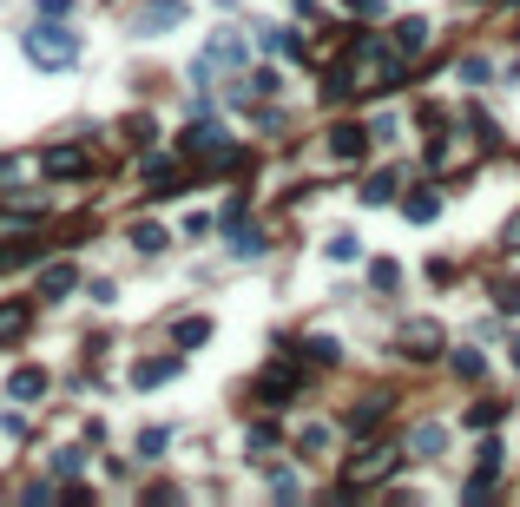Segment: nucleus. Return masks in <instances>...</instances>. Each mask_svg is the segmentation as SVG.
<instances>
[{"label": "nucleus", "mask_w": 520, "mask_h": 507, "mask_svg": "<svg viewBox=\"0 0 520 507\" xmlns=\"http://www.w3.org/2000/svg\"><path fill=\"white\" fill-rule=\"evenodd\" d=\"M20 53H27L33 66H40V73H66V66L79 60V40L73 33H66V20H33L27 33H20Z\"/></svg>", "instance_id": "2"}, {"label": "nucleus", "mask_w": 520, "mask_h": 507, "mask_svg": "<svg viewBox=\"0 0 520 507\" xmlns=\"http://www.w3.org/2000/svg\"><path fill=\"white\" fill-rule=\"evenodd\" d=\"M40 172L47 178H86L93 172V152H86V145H53L47 159H40Z\"/></svg>", "instance_id": "8"}, {"label": "nucleus", "mask_w": 520, "mask_h": 507, "mask_svg": "<svg viewBox=\"0 0 520 507\" xmlns=\"http://www.w3.org/2000/svg\"><path fill=\"white\" fill-rule=\"evenodd\" d=\"M402 53L382 40V33H363L356 47L343 53V66L330 73V99H376V93H389V86H402Z\"/></svg>", "instance_id": "1"}, {"label": "nucleus", "mask_w": 520, "mask_h": 507, "mask_svg": "<svg viewBox=\"0 0 520 507\" xmlns=\"http://www.w3.org/2000/svg\"><path fill=\"white\" fill-rule=\"evenodd\" d=\"M455 376H461V382H481V376H488V363H481L474 349H455Z\"/></svg>", "instance_id": "24"}, {"label": "nucleus", "mask_w": 520, "mask_h": 507, "mask_svg": "<svg viewBox=\"0 0 520 507\" xmlns=\"http://www.w3.org/2000/svg\"><path fill=\"white\" fill-rule=\"evenodd\" d=\"M501 251H520V211L507 218V231H501Z\"/></svg>", "instance_id": "35"}, {"label": "nucleus", "mask_w": 520, "mask_h": 507, "mask_svg": "<svg viewBox=\"0 0 520 507\" xmlns=\"http://www.w3.org/2000/svg\"><path fill=\"white\" fill-rule=\"evenodd\" d=\"M79 468H86V455H79V448H60V455H53V475H60V481H73Z\"/></svg>", "instance_id": "27"}, {"label": "nucleus", "mask_w": 520, "mask_h": 507, "mask_svg": "<svg viewBox=\"0 0 520 507\" xmlns=\"http://www.w3.org/2000/svg\"><path fill=\"white\" fill-rule=\"evenodd\" d=\"M290 396H297V363H270L264 376H257V402H264V409H284Z\"/></svg>", "instance_id": "7"}, {"label": "nucleus", "mask_w": 520, "mask_h": 507, "mask_svg": "<svg viewBox=\"0 0 520 507\" xmlns=\"http://www.w3.org/2000/svg\"><path fill=\"white\" fill-rule=\"evenodd\" d=\"M40 14H53V20H66V14H73V0H40Z\"/></svg>", "instance_id": "36"}, {"label": "nucleus", "mask_w": 520, "mask_h": 507, "mask_svg": "<svg viewBox=\"0 0 520 507\" xmlns=\"http://www.w3.org/2000/svg\"><path fill=\"white\" fill-rule=\"evenodd\" d=\"M330 257H336V264H356V257H363V244L349 238V231H336V238H330Z\"/></svg>", "instance_id": "28"}, {"label": "nucleus", "mask_w": 520, "mask_h": 507, "mask_svg": "<svg viewBox=\"0 0 520 507\" xmlns=\"http://www.w3.org/2000/svg\"><path fill=\"white\" fill-rule=\"evenodd\" d=\"M47 369H40V363H20L14 369V376H7V396H14V402H40V396H47Z\"/></svg>", "instance_id": "9"}, {"label": "nucleus", "mask_w": 520, "mask_h": 507, "mask_svg": "<svg viewBox=\"0 0 520 507\" xmlns=\"http://www.w3.org/2000/svg\"><path fill=\"white\" fill-rule=\"evenodd\" d=\"M389 191H395V172H376L363 185V205H389Z\"/></svg>", "instance_id": "25"}, {"label": "nucleus", "mask_w": 520, "mask_h": 507, "mask_svg": "<svg viewBox=\"0 0 520 507\" xmlns=\"http://www.w3.org/2000/svg\"><path fill=\"white\" fill-rule=\"evenodd\" d=\"M369 284H376V290H395V284H402V264H389V257H382V264H369Z\"/></svg>", "instance_id": "26"}, {"label": "nucleus", "mask_w": 520, "mask_h": 507, "mask_svg": "<svg viewBox=\"0 0 520 507\" xmlns=\"http://www.w3.org/2000/svg\"><path fill=\"white\" fill-rule=\"evenodd\" d=\"M73 290H79V270L73 264H47V270H40V297H47V303L73 297Z\"/></svg>", "instance_id": "13"}, {"label": "nucleus", "mask_w": 520, "mask_h": 507, "mask_svg": "<svg viewBox=\"0 0 520 507\" xmlns=\"http://www.w3.org/2000/svg\"><path fill=\"white\" fill-rule=\"evenodd\" d=\"M0 178H20V159H0Z\"/></svg>", "instance_id": "38"}, {"label": "nucleus", "mask_w": 520, "mask_h": 507, "mask_svg": "<svg viewBox=\"0 0 520 507\" xmlns=\"http://www.w3.org/2000/svg\"><path fill=\"white\" fill-rule=\"evenodd\" d=\"M178 376V356H145L139 369H132V382H139V389H158V382H172Z\"/></svg>", "instance_id": "15"}, {"label": "nucleus", "mask_w": 520, "mask_h": 507, "mask_svg": "<svg viewBox=\"0 0 520 507\" xmlns=\"http://www.w3.org/2000/svg\"><path fill=\"white\" fill-rule=\"evenodd\" d=\"M402 218H409V224H435V218H442V198L422 185L415 198H402Z\"/></svg>", "instance_id": "16"}, {"label": "nucleus", "mask_w": 520, "mask_h": 507, "mask_svg": "<svg viewBox=\"0 0 520 507\" xmlns=\"http://www.w3.org/2000/svg\"><path fill=\"white\" fill-rule=\"evenodd\" d=\"M297 356H310V363H336L343 349H336V336H310V343H303Z\"/></svg>", "instance_id": "23"}, {"label": "nucleus", "mask_w": 520, "mask_h": 507, "mask_svg": "<svg viewBox=\"0 0 520 507\" xmlns=\"http://www.w3.org/2000/svg\"><path fill=\"white\" fill-rule=\"evenodd\" d=\"M172 336H178V349H198V343H211V317H185Z\"/></svg>", "instance_id": "20"}, {"label": "nucleus", "mask_w": 520, "mask_h": 507, "mask_svg": "<svg viewBox=\"0 0 520 507\" xmlns=\"http://www.w3.org/2000/svg\"><path fill=\"white\" fill-rule=\"evenodd\" d=\"M178 152H185V159H198V165H237V159H244L218 119H191V126L178 132Z\"/></svg>", "instance_id": "3"}, {"label": "nucleus", "mask_w": 520, "mask_h": 507, "mask_svg": "<svg viewBox=\"0 0 520 507\" xmlns=\"http://www.w3.org/2000/svg\"><path fill=\"white\" fill-rule=\"evenodd\" d=\"M132 244H139L145 257H158V251H165V244H172V238H165L158 224H132Z\"/></svg>", "instance_id": "22"}, {"label": "nucleus", "mask_w": 520, "mask_h": 507, "mask_svg": "<svg viewBox=\"0 0 520 507\" xmlns=\"http://www.w3.org/2000/svg\"><path fill=\"white\" fill-rule=\"evenodd\" d=\"M442 442H448L442 422H415L409 428V448H415V455H442Z\"/></svg>", "instance_id": "18"}, {"label": "nucleus", "mask_w": 520, "mask_h": 507, "mask_svg": "<svg viewBox=\"0 0 520 507\" xmlns=\"http://www.w3.org/2000/svg\"><path fill=\"white\" fill-rule=\"evenodd\" d=\"M402 356H415V363L442 356V323H435V317H415V323H402Z\"/></svg>", "instance_id": "6"}, {"label": "nucleus", "mask_w": 520, "mask_h": 507, "mask_svg": "<svg viewBox=\"0 0 520 507\" xmlns=\"http://www.w3.org/2000/svg\"><path fill=\"white\" fill-rule=\"evenodd\" d=\"M468 422H474V428H494V422H501V402H481V409H474Z\"/></svg>", "instance_id": "34"}, {"label": "nucleus", "mask_w": 520, "mask_h": 507, "mask_svg": "<svg viewBox=\"0 0 520 507\" xmlns=\"http://www.w3.org/2000/svg\"><path fill=\"white\" fill-rule=\"evenodd\" d=\"M244 60H251V47H244L237 33H218V40L205 47V66H244Z\"/></svg>", "instance_id": "14"}, {"label": "nucleus", "mask_w": 520, "mask_h": 507, "mask_svg": "<svg viewBox=\"0 0 520 507\" xmlns=\"http://www.w3.org/2000/svg\"><path fill=\"white\" fill-rule=\"evenodd\" d=\"M244 448H277V422H251V435H244Z\"/></svg>", "instance_id": "31"}, {"label": "nucleus", "mask_w": 520, "mask_h": 507, "mask_svg": "<svg viewBox=\"0 0 520 507\" xmlns=\"http://www.w3.org/2000/svg\"><path fill=\"white\" fill-rule=\"evenodd\" d=\"M494 310H501V317H520V284H494Z\"/></svg>", "instance_id": "29"}, {"label": "nucleus", "mask_w": 520, "mask_h": 507, "mask_svg": "<svg viewBox=\"0 0 520 507\" xmlns=\"http://www.w3.org/2000/svg\"><path fill=\"white\" fill-rule=\"evenodd\" d=\"M389 47L402 53V60H422V47H428V20H395V27H389Z\"/></svg>", "instance_id": "10"}, {"label": "nucleus", "mask_w": 520, "mask_h": 507, "mask_svg": "<svg viewBox=\"0 0 520 507\" xmlns=\"http://www.w3.org/2000/svg\"><path fill=\"white\" fill-rule=\"evenodd\" d=\"M382 415H389V396H369L363 409H349V435H376Z\"/></svg>", "instance_id": "17"}, {"label": "nucleus", "mask_w": 520, "mask_h": 507, "mask_svg": "<svg viewBox=\"0 0 520 507\" xmlns=\"http://www.w3.org/2000/svg\"><path fill=\"white\" fill-rule=\"evenodd\" d=\"M343 7H349V14H376L382 0H343Z\"/></svg>", "instance_id": "37"}, {"label": "nucleus", "mask_w": 520, "mask_h": 507, "mask_svg": "<svg viewBox=\"0 0 520 507\" xmlns=\"http://www.w3.org/2000/svg\"><path fill=\"white\" fill-rule=\"evenodd\" d=\"M231 251L237 257H264V231H257V224H231Z\"/></svg>", "instance_id": "19"}, {"label": "nucleus", "mask_w": 520, "mask_h": 507, "mask_svg": "<svg viewBox=\"0 0 520 507\" xmlns=\"http://www.w3.org/2000/svg\"><path fill=\"white\" fill-rule=\"evenodd\" d=\"M297 442H303V448H310V455H316V448H330V428H316V422H310V428H303V435H297Z\"/></svg>", "instance_id": "33"}, {"label": "nucleus", "mask_w": 520, "mask_h": 507, "mask_svg": "<svg viewBox=\"0 0 520 507\" xmlns=\"http://www.w3.org/2000/svg\"><path fill=\"white\" fill-rule=\"evenodd\" d=\"M172 27H185V0H139L132 7V33H145V40H158Z\"/></svg>", "instance_id": "5"}, {"label": "nucleus", "mask_w": 520, "mask_h": 507, "mask_svg": "<svg viewBox=\"0 0 520 507\" xmlns=\"http://www.w3.org/2000/svg\"><path fill=\"white\" fill-rule=\"evenodd\" d=\"M363 152H369V132L363 126H336L330 132V159H343V165L356 159V165H363Z\"/></svg>", "instance_id": "11"}, {"label": "nucleus", "mask_w": 520, "mask_h": 507, "mask_svg": "<svg viewBox=\"0 0 520 507\" xmlns=\"http://www.w3.org/2000/svg\"><path fill=\"white\" fill-rule=\"evenodd\" d=\"M27 330V303H0V343H14Z\"/></svg>", "instance_id": "21"}, {"label": "nucleus", "mask_w": 520, "mask_h": 507, "mask_svg": "<svg viewBox=\"0 0 520 507\" xmlns=\"http://www.w3.org/2000/svg\"><path fill=\"white\" fill-rule=\"evenodd\" d=\"M178 178H185V165H178V159H145V185H152V198H172Z\"/></svg>", "instance_id": "12"}, {"label": "nucleus", "mask_w": 520, "mask_h": 507, "mask_svg": "<svg viewBox=\"0 0 520 507\" xmlns=\"http://www.w3.org/2000/svg\"><path fill=\"white\" fill-rule=\"evenodd\" d=\"M165 442H172L165 428H145V435H139V455H145V461H158V455H165Z\"/></svg>", "instance_id": "30"}, {"label": "nucleus", "mask_w": 520, "mask_h": 507, "mask_svg": "<svg viewBox=\"0 0 520 507\" xmlns=\"http://www.w3.org/2000/svg\"><path fill=\"white\" fill-rule=\"evenodd\" d=\"M455 80H468V86H481V80H488V60H461V66H455Z\"/></svg>", "instance_id": "32"}, {"label": "nucleus", "mask_w": 520, "mask_h": 507, "mask_svg": "<svg viewBox=\"0 0 520 507\" xmlns=\"http://www.w3.org/2000/svg\"><path fill=\"white\" fill-rule=\"evenodd\" d=\"M514 369H520V336H514Z\"/></svg>", "instance_id": "39"}, {"label": "nucleus", "mask_w": 520, "mask_h": 507, "mask_svg": "<svg viewBox=\"0 0 520 507\" xmlns=\"http://www.w3.org/2000/svg\"><path fill=\"white\" fill-rule=\"evenodd\" d=\"M395 461H402V448H395V442H369L363 455H349L343 488H376V481H389V475H395Z\"/></svg>", "instance_id": "4"}]
</instances>
